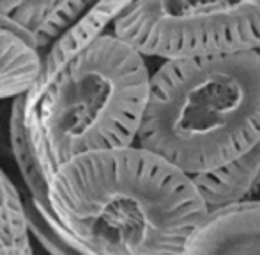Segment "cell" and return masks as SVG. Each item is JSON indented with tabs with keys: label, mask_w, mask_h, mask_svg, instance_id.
<instances>
[{
	"label": "cell",
	"mask_w": 260,
	"mask_h": 255,
	"mask_svg": "<svg viewBox=\"0 0 260 255\" xmlns=\"http://www.w3.org/2000/svg\"><path fill=\"white\" fill-rule=\"evenodd\" d=\"M113 34L165 60L260 50V0H135Z\"/></svg>",
	"instance_id": "4"
},
{
	"label": "cell",
	"mask_w": 260,
	"mask_h": 255,
	"mask_svg": "<svg viewBox=\"0 0 260 255\" xmlns=\"http://www.w3.org/2000/svg\"><path fill=\"white\" fill-rule=\"evenodd\" d=\"M41 71V55L32 43L0 20V101L27 94Z\"/></svg>",
	"instance_id": "8"
},
{
	"label": "cell",
	"mask_w": 260,
	"mask_h": 255,
	"mask_svg": "<svg viewBox=\"0 0 260 255\" xmlns=\"http://www.w3.org/2000/svg\"><path fill=\"white\" fill-rule=\"evenodd\" d=\"M30 241L23 192L0 167V250Z\"/></svg>",
	"instance_id": "9"
},
{
	"label": "cell",
	"mask_w": 260,
	"mask_h": 255,
	"mask_svg": "<svg viewBox=\"0 0 260 255\" xmlns=\"http://www.w3.org/2000/svg\"><path fill=\"white\" fill-rule=\"evenodd\" d=\"M100 0H64L48 16V20L32 34V46L45 55L50 48L73 28Z\"/></svg>",
	"instance_id": "10"
},
{
	"label": "cell",
	"mask_w": 260,
	"mask_h": 255,
	"mask_svg": "<svg viewBox=\"0 0 260 255\" xmlns=\"http://www.w3.org/2000/svg\"><path fill=\"white\" fill-rule=\"evenodd\" d=\"M135 0H100L78 23L69 28L60 39L41 57V71L38 78H50L64 64H68L78 52L106 34V27L117 21V18Z\"/></svg>",
	"instance_id": "7"
},
{
	"label": "cell",
	"mask_w": 260,
	"mask_h": 255,
	"mask_svg": "<svg viewBox=\"0 0 260 255\" xmlns=\"http://www.w3.org/2000/svg\"><path fill=\"white\" fill-rule=\"evenodd\" d=\"M145 57L106 32L25 94V124L46 179L80 154L135 145L149 98Z\"/></svg>",
	"instance_id": "3"
},
{
	"label": "cell",
	"mask_w": 260,
	"mask_h": 255,
	"mask_svg": "<svg viewBox=\"0 0 260 255\" xmlns=\"http://www.w3.org/2000/svg\"><path fill=\"white\" fill-rule=\"evenodd\" d=\"M48 199L46 220L85 255H184L211 213L191 176L138 145L69 160Z\"/></svg>",
	"instance_id": "1"
},
{
	"label": "cell",
	"mask_w": 260,
	"mask_h": 255,
	"mask_svg": "<svg viewBox=\"0 0 260 255\" xmlns=\"http://www.w3.org/2000/svg\"><path fill=\"white\" fill-rule=\"evenodd\" d=\"M62 2L64 0H0V20L32 43V34Z\"/></svg>",
	"instance_id": "11"
},
{
	"label": "cell",
	"mask_w": 260,
	"mask_h": 255,
	"mask_svg": "<svg viewBox=\"0 0 260 255\" xmlns=\"http://www.w3.org/2000/svg\"><path fill=\"white\" fill-rule=\"evenodd\" d=\"M25 199V213H27V224L30 239L36 241L48 255H85L78 248L71 245L57 229L39 213L34 200L27 192H23Z\"/></svg>",
	"instance_id": "12"
},
{
	"label": "cell",
	"mask_w": 260,
	"mask_h": 255,
	"mask_svg": "<svg viewBox=\"0 0 260 255\" xmlns=\"http://www.w3.org/2000/svg\"><path fill=\"white\" fill-rule=\"evenodd\" d=\"M193 179L209 211L234 204H260V140L236 162Z\"/></svg>",
	"instance_id": "6"
},
{
	"label": "cell",
	"mask_w": 260,
	"mask_h": 255,
	"mask_svg": "<svg viewBox=\"0 0 260 255\" xmlns=\"http://www.w3.org/2000/svg\"><path fill=\"white\" fill-rule=\"evenodd\" d=\"M0 255H34V246H32V241L25 245L9 246V248L0 250Z\"/></svg>",
	"instance_id": "13"
},
{
	"label": "cell",
	"mask_w": 260,
	"mask_h": 255,
	"mask_svg": "<svg viewBox=\"0 0 260 255\" xmlns=\"http://www.w3.org/2000/svg\"><path fill=\"white\" fill-rule=\"evenodd\" d=\"M260 140V50L165 60L152 73L135 145L197 177Z\"/></svg>",
	"instance_id": "2"
},
{
	"label": "cell",
	"mask_w": 260,
	"mask_h": 255,
	"mask_svg": "<svg viewBox=\"0 0 260 255\" xmlns=\"http://www.w3.org/2000/svg\"><path fill=\"white\" fill-rule=\"evenodd\" d=\"M184 255H260V204L211 211Z\"/></svg>",
	"instance_id": "5"
}]
</instances>
